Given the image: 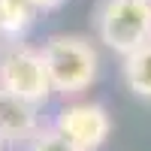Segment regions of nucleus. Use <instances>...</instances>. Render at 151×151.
Returning <instances> with one entry per match:
<instances>
[{"instance_id":"nucleus-1","label":"nucleus","mask_w":151,"mask_h":151,"mask_svg":"<svg viewBox=\"0 0 151 151\" xmlns=\"http://www.w3.org/2000/svg\"><path fill=\"white\" fill-rule=\"evenodd\" d=\"M42 60L55 94L79 97L100 76V55L91 40L79 33H58L42 42Z\"/></svg>"},{"instance_id":"nucleus-2","label":"nucleus","mask_w":151,"mask_h":151,"mask_svg":"<svg viewBox=\"0 0 151 151\" xmlns=\"http://www.w3.org/2000/svg\"><path fill=\"white\" fill-rule=\"evenodd\" d=\"M91 21L97 40L121 58L151 42V0H100Z\"/></svg>"},{"instance_id":"nucleus-3","label":"nucleus","mask_w":151,"mask_h":151,"mask_svg":"<svg viewBox=\"0 0 151 151\" xmlns=\"http://www.w3.org/2000/svg\"><path fill=\"white\" fill-rule=\"evenodd\" d=\"M0 91L33 106H42L55 94L40 48L27 42H12L0 48Z\"/></svg>"},{"instance_id":"nucleus-4","label":"nucleus","mask_w":151,"mask_h":151,"mask_svg":"<svg viewBox=\"0 0 151 151\" xmlns=\"http://www.w3.org/2000/svg\"><path fill=\"white\" fill-rule=\"evenodd\" d=\"M52 130H58L64 139L79 145L82 151H100L112 136V115L103 103L73 100V103L58 109Z\"/></svg>"},{"instance_id":"nucleus-5","label":"nucleus","mask_w":151,"mask_h":151,"mask_svg":"<svg viewBox=\"0 0 151 151\" xmlns=\"http://www.w3.org/2000/svg\"><path fill=\"white\" fill-rule=\"evenodd\" d=\"M40 130H42V124H40V106L24 103V100L0 91V142L27 145Z\"/></svg>"},{"instance_id":"nucleus-6","label":"nucleus","mask_w":151,"mask_h":151,"mask_svg":"<svg viewBox=\"0 0 151 151\" xmlns=\"http://www.w3.org/2000/svg\"><path fill=\"white\" fill-rule=\"evenodd\" d=\"M36 18V9L27 0H0V45L21 42Z\"/></svg>"},{"instance_id":"nucleus-7","label":"nucleus","mask_w":151,"mask_h":151,"mask_svg":"<svg viewBox=\"0 0 151 151\" xmlns=\"http://www.w3.org/2000/svg\"><path fill=\"white\" fill-rule=\"evenodd\" d=\"M121 76H124V85L130 88V94H136L139 100H151V42L124 58Z\"/></svg>"},{"instance_id":"nucleus-8","label":"nucleus","mask_w":151,"mask_h":151,"mask_svg":"<svg viewBox=\"0 0 151 151\" xmlns=\"http://www.w3.org/2000/svg\"><path fill=\"white\" fill-rule=\"evenodd\" d=\"M27 151H82V148H79V145H73L70 139H64L58 130L42 127V130L27 142Z\"/></svg>"},{"instance_id":"nucleus-9","label":"nucleus","mask_w":151,"mask_h":151,"mask_svg":"<svg viewBox=\"0 0 151 151\" xmlns=\"http://www.w3.org/2000/svg\"><path fill=\"white\" fill-rule=\"evenodd\" d=\"M27 3H30L36 12H40V9H55V6L64 3V0H27Z\"/></svg>"},{"instance_id":"nucleus-10","label":"nucleus","mask_w":151,"mask_h":151,"mask_svg":"<svg viewBox=\"0 0 151 151\" xmlns=\"http://www.w3.org/2000/svg\"><path fill=\"white\" fill-rule=\"evenodd\" d=\"M0 148H3V142H0Z\"/></svg>"}]
</instances>
